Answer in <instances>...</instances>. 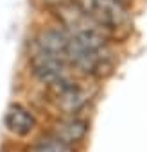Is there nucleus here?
<instances>
[{
    "label": "nucleus",
    "mask_w": 147,
    "mask_h": 152,
    "mask_svg": "<svg viewBox=\"0 0 147 152\" xmlns=\"http://www.w3.org/2000/svg\"><path fill=\"white\" fill-rule=\"evenodd\" d=\"M76 6L117 43H124L135 31V6L122 0H74Z\"/></svg>",
    "instance_id": "1"
},
{
    "label": "nucleus",
    "mask_w": 147,
    "mask_h": 152,
    "mask_svg": "<svg viewBox=\"0 0 147 152\" xmlns=\"http://www.w3.org/2000/svg\"><path fill=\"white\" fill-rule=\"evenodd\" d=\"M66 2H72V0H34L36 7H38L41 13H45V15L52 13L54 9H57L59 6H63V4H66Z\"/></svg>",
    "instance_id": "7"
},
{
    "label": "nucleus",
    "mask_w": 147,
    "mask_h": 152,
    "mask_svg": "<svg viewBox=\"0 0 147 152\" xmlns=\"http://www.w3.org/2000/svg\"><path fill=\"white\" fill-rule=\"evenodd\" d=\"M25 70L34 84H38L41 90H47L50 86H56L61 81H66L74 77V73L66 57L47 52L29 39L25 41Z\"/></svg>",
    "instance_id": "3"
},
{
    "label": "nucleus",
    "mask_w": 147,
    "mask_h": 152,
    "mask_svg": "<svg viewBox=\"0 0 147 152\" xmlns=\"http://www.w3.org/2000/svg\"><path fill=\"white\" fill-rule=\"evenodd\" d=\"M97 83L85 81L77 75L41 90L43 100L50 106L56 116H85V111L97 99Z\"/></svg>",
    "instance_id": "2"
},
{
    "label": "nucleus",
    "mask_w": 147,
    "mask_h": 152,
    "mask_svg": "<svg viewBox=\"0 0 147 152\" xmlns=\"http://www.w3.org/2000/svg\"><path fill=\"white\" fill-rule=\"evenodd\" d=\"M25 152H81V150L63 143L47 131H40L38 136L25 147Z\"/></svg>",
    "instance_id": "6"
},
{
    "label": "nucleus",
    "mask_w": 147,
    "mask_h": 152,
    "mask_svg": "<svg viewBox=\"0 0 147 152\" xmlns=\"http://www.w3.org/2000/svg\"><path fill=\"white\" fill-rule=\"evenodd\" d=\"M45 131L74 148H81L90 134V120L86 116H54Z\"/></svg>",
    "instance_id": "4"
},
{
    "label": "nucleus",
    "mask_w": 147,
    "mask_h": 152,
    "mask_svg": "<svg viewBox=\"0 0 147 152\" xmlns=\"http://www.w3.org/2000/svg\"><path fill=\"white\" fill-rule=\"evenodd\" d=\"M4 127L15 138H29L38 132L40 122L29 106L24 102H11L4 113Z\"/></svg>",
    "instance_id": "5"
},
{
    "label": "nucleus",
    "mask_w": 147,
    "mask_h": 152,
    "mask_svg": "<svg viewBox=\"0 0 147 152\" xmlns=\"http://www.w3.org/2000/svg\"><path fill=\"white\" fill-rule=\"evenodd\" d=\"M122 2H126V4H129V6H136L138 0H122Z\"/></svg>",
    "instance_id": "8"
}]
</instances>
